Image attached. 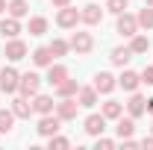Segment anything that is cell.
<instances>
[{
	"mask_svg": "<svg viewBox=\"0 0 153 150\" xmlns=\"http://www.w3.org/2000/svg\"><path fill=\"white\" fill-rule=\"evenodd\" d=\"M71 47H74L79 56H85V53H91V47H94V38L88 36V33H74V36H71Z\"/></svg>",
	"mask_w": 153,
	"mask_h": 150,
	"instance_id": "6da1fadb",
	"label": "cell"
},
{
	"mask_svg": "<svg viewBox=\"0 0 153 150\" xmlns=\"http://www.w3.org/2000/svg\"><path fill=\"white\" fill-rule=\"evenodd\" d=\"M18 71H15V68H3V71H0V88H3V91L6 94H12V91H18Z\"/></svg>",
	"mask_w": 153,
	"mask_h": 150,
	"instance_id": "7a4b0ae2",
	"label": "cell"
},
{
	"mask_svg": "<svg viewBox=\"0 0 153 150\" xmlns=\"http://www.w3.org/2000/svg\"><path fill=\"white\" fill-rule=\"evenodd\" d=\"M135 27H138V18L127 15V12H121V18H118V33H121L124 38H133L135 36Z\"/></svg>",
	"mask_w": 153,
	"mask_h": 150,
	"instance_id": "3957f363",
	"label": "cell"
},
{
	"mask_svg": "<svg viewBox=\"0 0 153 150\" xmlns=\"http://www.w3.org/2000/svg\"><path fill=\"white\" fill-rule=\"evenodd\" d=\"M76 21H79V12H76L74 6H62V9H59V15H56V24H59V27L68 30V27H76Z\"/></svg>",
	"mask_w": 153,
	"mask_h": 150,
	"instance_id": "277c9868",
	"label": "cell"
},
{
	"mask_svg": "<svg viewBox=\"0 0 153 150\" xmlns=\"http://www.w3.org/2000/svg\"><path fill=\"white\" fill-rule=\"evenodd\" d=\"M38 85H41V79H38L36 74H24V76L18 79V88H21V94H24V97L38 94Z\"/></svg>",
	"mask_w": 153,
	"mask_h": 150,
	"instance_id": "5b68a950",
	"label": "cell"
},
{
	"mask_svg": "<svg viewBox=\"0 0 153 150\" xmlns=\"http://www.w3.org/2000/svg\"><path fill=\"white\" fill-rule=\"evenodd\" d=\"M94 88H97L100 94H109V91L115 88V76L106 74V71H100V74L94 76Z\"/></svg>",
	"mask_w": 153,
	"mask_h": 150,
	"instance_id": "8992f818",
	"label": "cell"
},
{
	"mask_svg": "<svg viewBox=\"0 0 153 150\" xmlns=\"http://www.w3.org/2000/svg\"><path fill=\"white\" fill-rule=\"evenodd\" d=\"M138 82H141V76L135 74V71H124L121 79H118V85H121L124 91H135V88H138Z\"/></svg>",
	"mask_w": 153,
	"mask_h": 150,
	"instance_id": "52a82bcc",
	"label": "cell"
},
{
	"mask_svg": "<svg viewBox=\"0 0 153 150\" xmlns=\"http://www.w3.org/2000/svg\"><path fill=\"white\" fill-rule=\"evenodd\" d=\"M103 130H106V118H103V115H88V118H85V132L100 135Z\"/></svg>",
	"mask_w": 153,
	"mask_h": 150,
	"instance_id": "ba28073f",
	"label": "cell"
},
{
	"mask_svg": "<svg viewBox=\"0 0 153 150\" xmlns=\"http://www.w3.org/2000/svg\"><path fill=\"white\" fill-rule=\"evenodd\" d=\"M38 132H41V135H56V132H59V118L44 115V118L38 121Z\"/></svg>",
	"mask_w": 153,
	"mask_h": 150,
	"instance_id": "9c48e42d",
	"label": "cell"
},
{
	"mask_svg": "<svg viewBox=\"0 0 153 150\" xmlns=\"http://www.w3.org/2000/svg\"><path fill=\"white\" fill-rule=\"evenodd\" d=\"M79 18L85 21V24H91V27H94V24L103 21V9H100V6H85V9L79 12Z\"/></svg>",
	"mask_w": 153,
	"mask_h": 150,
	"instance_id": "30bf717a",
	"label": "cell"
},
{
	"mask_svg": "<svg viewBox=\"0 0 153 150\" xmlns=\"http://www.w3.org/2000/svg\"><path fill=\"white\" fill-rule=\"evenodd\" d=\"M56 112H59V121H71V118H76V103L65 97V100L56 106Z\"/></svg>",
	"mask_w": 153,
	"mask_h": 150,
	"instance_id": "8fae6325",
	"label": "cell"
},
{
	"mask_svg": "<svg viewBox=\"0 0 153 150\" xmlns=\"http://www.w3.org/2000/svg\"><path fill=\"white\" fill-rule=\"evenodd\" d=\"M65 79H68V68H65V65H50L47 82H50V85H59V82H65Z\"/></svg>",
	"mask_w": 153,
	"mask_h": 150,
	"instance_id": "7c38bea8",
	"label": "cell"
},
{
	"mask_svg": "<svg viewBox=\"0 0 153 150\" xmlns=\"http://www.w3.org/2000/svg\"><path fill=\"white\" fill-rule=\"evenodd\" d=\"M6 56L12 59V62L24 59L27 56V44H24V41H9V44H6Z\"/></svg>",
	"mask_w": 153,
	"mask_h": 150,
	"instance_id": "4fadbf2b",
	"label": "cell"
},
{
	"mask_svg": "<svg viewBox=\"0 0 153 150\" xmlns=\"http://www.w3.org/2000/svg\"><path fill=\"white\" fill-rule=\"evenodd\" d=\"M127 109H130L133 118H138V115L147 112V100H144V97H138V94H133V97H130V103H127Z\"/></svg>",
	"mask_w": 153,
	"mask_h": 150,
	"instance_id": "5bb4252c",
	"label": "cell"
},
{
	"mask_svg": "<svg viewBox=\"0 0 153 150\" xmlns=\"http://www.w3.org/2000/svg\"><path fill=\"white\" fill-rule=\"evenodd\" d=\"M53 106H56V103H53V97H44V94H38L36 103H33V109H36L38 115H50V112H53Z\"/></svg>",
	"mask_w": 153,
	"mask_h": 150,
	"instance_id": "9a60e30c",
	"label": "cell"
},
{
	"mask_svg": "<svg viewBox=\"0 0 153 150\" xmlns=\"http://www.w3.org/2000/svg\"><path fill=\"white\" fill-rule=\"evenodd\" d=\"M0 33H3L6 38H15V36L21 33V24H18V18H6L3 24H0Z\"/></svg>",
	"mask_w": 153,
	"mask_h": 150,
	"instance_id": "2e32d148",
	"label": "cell"
},
{
	"mask_svg": "<svg viewBox=\"0 0 153 150\" xmlns=\"http://www.w3.org/2000/svg\"><path fill=\"white\" fill-rule=\"evenodd\" d=\"M12 112L18 115V118H30V112H33V103H30L27 97H18V100L12 103Z\"/></svg>",
	"mask_w": 153,
	"mask_h": 150,
	"instance_id": "e0dca14e",
	"label": "cell"
},
{
	"mask_svg": "<svg viewBox=\"0 0 153 150\" xmlns=\"http://www.w3.org/2000/svg\"><path fill=\"white\" fill-rule=\"evenodd\" d=\"M130 50H133V53H147V50H150V38L147 36H133Z\"/></svg>",
	"mask_w": 153,
	"mask_h": 150,
	"instance_id": "ac0fdd59",
	"label": "cell"
},
{
	"mask_svg": "<svg viewBox=\"0 0 153 150\" xmlns=\"http://www.w3.org/2000/svg\"><path fill=\"white\" fill-rule=\"evenodd\" d=\"M130 59H133V50H130V47H115L112 50V62L115 65H127Z\"/></svg>",
	"mask_w": 153,
	"mask_h": 150,
	"instance_id": "d6986e66",
	"label": "cell"
},
{
	"mask_svg": "<svg viewBox=\"0 0 153 150\" xmlns=\"http://www.w3.org/2000/svg\"><path fill=\"white\" fill-rule=\"evenodd\" d=\"M56 91H59V97H71V94L79 91V85H76V79H65V82L56 85Z\"/></svg>",
	"mask_w": 153,
	"mask_h": 150,
	"instance_id": "ffe728a7",
	"label": "cell"
},
{
	"mask_svg": "<svg viewBox=\"0 0 153 150\" xmlns=\"http://www.w3.org/2000/svg\"><path fill=\"white\" fill-rule=\"evenodd\" d=\"M97 103V88H79V106H94Z\"/></svg>",
	"mask_w": 153,
	"mask_h": 150,
	"instance_id": "44dd1931",
	"label": "cell"
},
{
	"mask_svg": "<svg viewBox=\"0 0 153 150\" xmlns=\"http://www.w3.org/2000/svg\"><path fill=\"white\" fill-rule=\"evenodd\" d=\"M6 9H9L12 18H24V15H27V0H12Z\"/></svg>",
	"mask_w": 153,
	"mask_h": 150,
	"instance_id": "7402d4cb",
	"label": "cell"
},
{
	"mask_svg": "<svg viewBox=\"0 0 153 150\" xmlns=\"http://www.w3.org/2000/svg\"><path fill=\"white\" fill-rule=\"evenodd\" d=\"M50 59H53L50 47H38L36 53H33V62H36V65H50Z\"/></svg>",
	"mask_w": 153,
	"mask_h": 150,
	"instance_id": "603a6c76",
	"label": "cell"
},
{
	"mask_svg": "<svg viewBox=\"0 0 153 150\" xmlns=\"http://www.w3.org/2000/svg\"><path fill=\"white\" fill-rule=\"evenodd\" d=\"M133 130H135V124L130 121V118H127V121H124V118L118 121V135H121V138H130V135H133Z\"/></svg>",
	"mask_w": 153,
	"mask_h": 150,
	"instance_id": "cb8c5ba5",
	"label": "cell"
},
{
	"mask_svg": "<svg viewBox=\"0 0 153 150\" xmlns=\"http://www.w3.org/2000/svg\"><path fill=\"white\" fill-rule=\"evenodd\" d=\"M12 121H15V112L0 109V132H9V130H12Z\"/></svg>",
	"mask_w": 153,
	"mask_h": 150,
	"instance_id": "d4e9b609",
	"label": "cell"
},
{
	"mask_svg": "<svg viewBox=\"0 0 153 150\" xmlns=\"http://www.w3.org/2000/svg\"><path fill=\"white\" fill-rule=\"evenodd\" d=\"M30 33H33V36L47 33V18H33V21H30Z\"/></svg>",
	"mask_w": 153,
	"mask_h": 150,
	"instance_id": "484cf974",
	"label": "cell"
},
{
	"mask_svg": "<svg viewBox=\"0 0 153 150\" xmlns=\"http://www.w3.org/2000/svg\"><path fill=\"white\" fill-rule=\"evenodd\" d=\"M103 118H121V103H115V100L103 103Z\"/></svg>",
	"mask_w": 153,
	"mask_h": 150,
	"instance_id": "4316f807",
	"label": "cell"
},
{
	"mask_svg": "<svg viewBox=\"0 0 153 150\" xmlns=\"http://www.w3.org/2000/svg\"><path fill=\"white\" fill-rule=\"evenodd\" d=\"M138 24H141V27H147V30L153 27V9H150V6H144V9L138 12Z\"/></svg>",
	"mask_w": 153,
	"mask_h": 150,
	"instance_id": "83f0119b",
	"label": "cell"
},
{
	"mask_svg": "<svg viewBox=\"0 0 153 150\" xmlns=\"http://www.w3.org/2000/svg\"><path fill=\"white\" fill-rule=\"evenodd\" d=\"M50 53H53V59H56V56H65V53H68V41L56 38V41L50 44Z\"/></svg>",
	"mask_w": 153,
	"mask_h": 150,
	"instance_id": "f1b7e54d",
	"label": "cell"
},
{
	"mask_svg": "<svg viewBox=\"0 0 153 150\" xmlns=\"http://www.w3.org/2000/svg\"><path fill=\"white\" fill-rule=\"evenodd\" d=\"M106 9L115 12V15H121V12L127 9V0H109V3H106Z\"/></svg>",
	"mask_w": 153,
	"mask_h": 150,
	"instance_id": "f546056e",
	"label": "cell"
},
{
	"mask_svg": "<svg viewBox=\"0 0 153 150\" xmlns=\"http://www.w3.org/2000/svg\"><path fill=\"white\" fill-rule=\"evenodd\" d=\"M71 141L68 138H62V135H50V147H68Z\"/></svg>",
	"mask_w": 153,
	"mask_h": 150,
	"instance_id": "4dcf8cb0",
	"label": "cell"
},
{
	"mask_svg": "<svg viewBox=\"0 0 153 150\" xmlns=\"http://www.w3.org/2000/svg\"><path fill=\"white\" fill-rule=\"evenodd\" d=\"M141 82H147V85H153V65L141 71Z\"/></svg>",
	"mask_w": 153,
	"mask_h": 150,
	"instance_id": "1f68e13d",
	"label": "cell"
},
{
	"mask_svg": "<svg viewBox=\"0 0 153 150\" xmlns=\"http://www.w3.org/2000/svg\"><path fill=\"white\" fill-rule=\"evenodd\" d=\"M68 3H71V0H53V6H59V9H62V6H68Z\"/></svg>",
	"mask_w": 153,
	"mask_h": 150,
	"instance_id": "d6a6232c",
	"label": "cell"
},
{
	"mask_svg": "<svg viewBox=\"0 0 153 150\" xmlns=\"http://www.w3.org/2000/svg\"><path fill=\"white\" fill-rule=\"evenodd\" d=\"M141 147H153V135H150V138H144V141H141Z\"/></svg>",
	"mask_w": 153,
	"mask_h": 150,
	"instance_id": "836d02e7",
	"label": "cell"
},
{
	"mask_svg": "<svg viewBox=\"0 0 153 150\" xmlns=\"http://www.w3.org/2000/svg\"><path fill=\"white\" fill-rule=\"evenodd\" d=\"M147 112L153 115V97H150V100H147Z\"/></svg>",
	"mask_w": 153,
	"mask_h": 150,
	"instance_id": "e575fe53",
	"label": "cell"
},
{
	"mask_svg": "<svg viewBox=\"0 0 153 150\" xmlns=\"http://www.w3.org/2000/svg\"><path fill=\"white\" fill-rule=\"evenodd\" d=\"M3 9H6V3H3V0H0V12H3Z\"/></svg>",
	"mask_w": 153,
	"mask_h": 150,
	"instance_id": "d590c367",
	"label": "cell"
},
{
	"mask_svg": "<svg viewBox=\"0 0 153 150\" xmlns=\"http://www.w3.org/2000/svg\"><path fill=\"white\" fill-rule=\"evenodd\" d=\"M147 6H153V0H147Z\"/></svg>",
	"mask_w": 153,
	"mask_h": 150,
	"instance_id": "8d00e7d4",
	"label": "cell"
}]
</instances>
